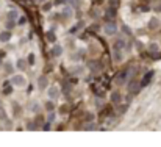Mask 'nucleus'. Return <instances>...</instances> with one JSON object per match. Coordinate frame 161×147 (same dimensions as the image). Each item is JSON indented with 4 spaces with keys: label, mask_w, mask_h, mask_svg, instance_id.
Instances as JSON below:
<instances>
[{
    "label": "nucleus",
    "mask_w": 161,
    "mask_h": 147,
    "mask_svg": "<svg viewBox=\"0 0 161 147\" xmlns=\"http://www.w3.org/2000/svg\"><path fill=\"white\" fill-rule=\"evenodd\" d=\"M94 128H95L94 124H89V125H86V127H85V130H94Z\"/></svg>",
    "instance_id": "72a5a7b5"
},
{
    "label": "nucleus",
    "mask_w": 161,
    "mask_h": 147,
    "mask_svg": "<svg viewBox=\"0 0 161 147\" xmlns=\"http://www.w3.org/2000/svg\"><path fill=\"white\" fill-rule=\"evenodd\" d=\"M47 121H49V122H53V121H55V113H53V111H50V114H49Z\"/></svg>",
    "instance_id": "2f4dec72"
},
{
    "label": "nucleus",
    "mask_w": 161,
    "mask_h": 147,
    "mask_svg": "<svg viewBox=\"0 0 161 147\" xmlns=\"http://www.w3.org/2000/svg\"><path fill=\"white\" fill-rule=\"evenodd\" d=\"M47 95H49V99H50V100H56L60 97V88L58 86L49 88V89H47Z\"/></svg>",
    "instance_id": "20e7f679"
},
{
    "label": "nucleus",
    "mask_w": 161,
    "mask_h": 147,
    "mask_svg": "<svg viewBox=\"0 0 161 147\" xmlns=\"http://www.w3.org/2000/svg\"><path fill=\"white\" fill-rule=\"evenodd\" d=\"M11 84H13V86H17V88H24L27 84V78L22 75V74H16V75L11 78Z\"/></svg>",
    "instance_id": "f257e3e1"
},
{
    "label": "nucleus",
    "mask_w": 161,
    "mask_h": 147,
    "mask_svg": "<svg viewBox=\"0 0 161 147\" xmlns=\"http://www.w3.org/2000/svg\"><path fill=\"white\" fill-rule=\"evenodd\" d=\"M158 44H156V42H150V45H149V50H150V52H153V53H155V52H158Z\"/></svg>",
    "instance_id": "5701e85b"
},
{
    "label": "nucleus",
    "mask_w": 161,
    "mask_h": 147,
    "mask_svg": "<svg viewBox=\"0 0 161 147\" xmlns=\"http://www.w3.org/2000/svg\"><path fill=\"white\" fill-rule=\"evenodd\" d=\"M45 39H47L49 42H55V41H56V34H55V32H53V30H49V32L45 33Z\"/></svg>",
    "instance_id": "dca6fc26"
},
{
    "label": "nucleus",
    "mask_w": 161,
    "mask_h": 147,
    "mask_svg": "<svg viewBox=\"0 0 161 147\" xmlns=\"http://www.w3.org/2000/svg\"><path fill=\"white\" fill-rule=\"evenodd\" d=\"M17 69H21V71H24V69H27V60H24V58H21V60H17Z\"/></svg>",
    "instance_id": "a211bd4d"
},
{
    "label": "nucleus",
    "mask_w": 161,
    "mask_h": 147,
    "mask_svg": "<svg viewBox=\"0 0 161 147\" xmlns=\"http://www.w3.org/2000/svg\"><path fill=\"white\" fill-rule=\"evenodd\" d=\"M61 14H63V17H64V19H71L74 13H72V8H69V6H64L63 11H61Z\"/></svg>",
    "instance_id": "2eb2a0df"
},
{
    "label": "nucleus",
    "mask_w": 161,
    "mask_h": 147,
    "mask_svg": "<svg viewBox=\"0 0 161 147\" xmlns=\"http://www.w3.org/2000/svg\"><path fill=\"white\" fill-rule=\"evenodd\" d=\"M80 58H82V56H80V53H75V55H72V60H74V61L80 60Z\"/></svg>",
    "instance_id": "c9c22d12"
},
{
    "label": "nucleus",
    "mask_w": 161,
    "mask_h": 147,
    "mask_svg": "<svg viewBox=\"0 0 161 147\" xmlns=\"http://www.w3.org/2000/svg\"><path fill=\"white\" fill-rule=\"evenodd\" d=\"M28 63H30V64L34 63V55H33V53H30V55H28Z\"/></svg>",
    "instance_id": "473e14b6"
},
{
    "label": "nucleus",
    "mask_w": 161,
    "mask_h": 147,
    "mask_svg": "<svg viewBox=\"0 0 161 147\" xmlns=\"http://www.w3.org/2000/svg\"><path fill=\"white\" fill-rule=\"evenodd\" d=\"M88 67H89L92 72H99L102 69V64L99 63V61H89V63H88Z\"/></svg>",
    "instance_id": "6e6552de"
},
{
    "label": "nucleus",
    "mask_w": 161,
    "mask_h": 147,
    "mask_svg": "<svg viewBox=\"0 0 161 147\" xmlns=\"http://www.w3.org/2000/svg\"><path fill=\"white\" fill-rule=\"evenodd\" d=\"M158 27H160V21L156 17H152L150 21H149V28L150 30H156Z\"/></svg>",
    "instance_id": "4468645a"
},
{
    "label": "nucleus",
    "mask_w": 161,
    "mask_h": 147,
    "mask_svg": "<svg viewBox=\"0 0 161 147\" xmlns=\"http://www.w3.org/2000/svg\"><path fill=\"white\" fill-rule=\"evenodd\" d=\"M10 39H11V32L5 30V32L0 33V42H8Z\"/></svg>",
    "instance_id": "ddd939ff"
},
{
    "label": "nucleus",
    "mask_w": 161,
    "mask_h": 147,
    "mask_svg": "<svg viewBox=\"0 0 161 147\" xmlns=\"http://www.w3.org/2000/svg\"><path fill=\"white\" fill-rule=\"evenodd\" d=\"M110 100H111V103H114V105H119V103H121V100H122V95L119 94V92H113V94H111V97H110Z\"/></svg>",
    "instance_id": "9b49d317"
},
{
    "label": "nucleus",
    "mask_w": 161,
    "mask_h": 147,
    "mask_svg": "<svg viewBox=\"0 0 161 147\" xmlns=\"http://www.w3.org/2000/svg\"><path fill=\"white\" fill-rule=\"evenodd\" d=\"M6 27H8V28H13V27H14V21H10V19H8V24H6Z\"/></svg>",
    "instance_id": "f704fd0d"
},
{
    "label": "nucleus",
    "mask_w": 161,
    "mask_h": 147,
    "mask_svg": "<svg viewBox=\"0 0 161 147\" xmlns=\"http://www.w3.org/2000/svg\"><path fill=\"white\" fill-rule=\"evenodd\" d=\"M44 106H45V110H47L49 113H50V111H53V110H55V105H53V100H49V102L45 103Z\"/></svg>",
    "instance_id": "412c9836"
},
{
    "label": "nucleus",
    "mask_w": 161,
    "mask_h": 147,
    "mask_svg": "<svg viewBox=\"0 0 161 147\" xmlns=\"http://www.w3.org/2000/svg\"><path fill=\"white\" fill-rule=\"evenodd\" d=\"M13 113L16 114V116L21 114V108H19V103H16V102L13 103Z\"/></svg>",
    "instance_id": "b1692460"
},
{
    "label": "nucleus",
    "mask_w": 161,
    "mask_h": 147,
    "mask_svg": "<svg viewBox=\"0 0 161 147\" xmlns=\"http://www.w3.org/2000/svg\"><path fill=\"white\" fill-rule=\"evenodd\" d=\"M103 32H105L108 36H113V34L117 33V24L114 21H108L105 24V27H103Z\"/></svg>",
    "instance_id": "f03ea898"
},
{
    "label": "nucleus",
    "mask_w": 161,
    "mask_h": 147,
    "mask_svg": "<svg viewBox=\"0 0 161 147\" xmlns=\"http://www.w3.org/2000/svg\"><path fill=\"white\" fill-rule=\"evenodd\" d=\"M36 128H38V124H34V122L27 124V130H36Z\"/></svg>",
    "instance_id": "a878e982"
},
{
    "label": "nucleus",
    "mask_w": 161,
    "mask_h": 147,
    "mask_svg": "<svg viewBox=\"0 0 161 147\" xmlns=\"http://www.w3.org/2000/svg\"><path fill=\"white\" fill-rule=\"evenodd\" d=\"M82 72H83V67H82V66H77V67H72V71H71V74H74V75H75V74H77V75H80Z\"/></svg>",
    "instance_id": "4be33fe9"
},
{
    "label": "nucleus",
    "mask_w": 161,
    "mask_h": 147,
    "mask_svg": "<svg viewBox=\"0 0 161 147\" xmlns=\"http://www.w3.org/2000/svg\"><path fill=\"white\" fill-rule=\"evenodd\" d=\"M127 77H128V71H122V72H119L116 75L114 82H116L117 84H124L125 82H127Z\"/></svg>",
    "instance_id": "39448f33"
},
{
    "label": "nucleus",
    "mask_w": 161,
    "mask_h": 147,
    "mask_svg": "<svg viewBox=\"0 0 161 147\" xmlns=\"http://www.w3.org/2000/svg\"><path fill=\"white\" fill-rule=\"evenodd\" d=\"M127 105H119V108H117V114H124L125 111H127Z\"/></svg>",
    "instance_id": "393cba45"
},
{
    "label": "nucleus",
    "mask_w": 161,
    "mask_h": 147,
    "mask_svg": "<svg viewBox=\"0 0 161 147\" xmlns=\"http://www.w3.org/2000/svg\"><path fill=\"white\" fill-rule=\"evenodd\" d=\"M30 110L34 111V113H38V111H39V108H38V103H36V102H33V103H32V108H30Z\"/></svg>",
    "instance_id": "c85d7f7f"
},
{
    "label": "nucleus",
    "mask_w": 161,
    "mask_h": 147,
    "mask_svg": "<svg viewBox=\"0 0 161 147\" xmlns=\"http://www.w3.org/2000/svg\"><path fill=\"white\" fill-rule=\"evenodd\" d=\"M110 5L113 6V8H117V6H119V0H110Z\"/></svg>",
    "instance_id": "7c9ffc66"
},
{
    "label": "nucleus",
    "mask_w": 161,
    "mask_h": 147,
    "mask_svg": "<svg viewBox=\"0 0 161 147\" xmlns=\"http://www.w3.org/2000/svg\"><path fill=\"white\" fill-rule=\"evenodd\" d=\"M5 72L6 74H13L14 72V66H13V63H5Z\"/></svg>",
    "instance_id": "6ab92c4d"
},
{
    "label": "nucleus",
    "mask_w": 161,
    "mask_h": 147,
    "mask_svg": "<svg viewBox=\"0 0 161 147\" xmlns=\"http://www.w3.org/2000/svg\"><path fill=\"white\" fill-rule=\"evenodd\" d=\"M8 19L10 21H16L17 19V11L16 10H10L8 11Z\"/></svg>",
    "instance_id": "aec40b11"
},
{
    "label": "nucleus",
    "mask_w": 161,
    "mask_h": 147,
    "mask_svg": "<svg viewBox=\"0 0 161 147\" xmlns=\"http://www.w3.org/2000/svg\"><path fill=\"white\" fill-rule=\"evenodd\" d=\"M122 32H124L125 34H130V33H132V30H130L128 25H122Z\"/></svg>",
    "instance_id": "cd10ccee"
},
{
    "label": "nucleus",
    "mask_w": 161,
    "mask_h": 147,
    "mask_svg": "<svg viewBox=\"0 0 161 147\" xmlns=\"http://www.w3.org/2000/svg\"><path fill=\"white\" fill-rule=\"evenodd\" d=\"M155 11H158V13H161V3H158V5L155 6Z\"/></svg>",
    "instance_id": "e433bc0d"
},
{
    "label": "nucleus",
    "mask_w": 161,
    "mask_h": 147,
    "mask_svg": "<svg viewBox=\"0 0 161 147\" xmlns=\"http://www.w3.org/2000/svg\"><path fill=\"white\" fill-rule=\"evenodd\" d=\"M124 49H127V42L124 39H117L113 44V50H124Z\"/></svg>",
    "instance_id": "0eeeda50"
},
{
    "label": "nucleus",
    "mask_w": 161,
    "mask_h": 147,
    "mask_svg": "<svg viewBox=\"0 0 161 147\" xmlns=\"http://www.w3.org/2000/svg\"><path fill=\"white\" fill-rule=\"evenodd\" d=\"M66 111H67V106H63V108H61V113H63V114L66 113Z\"/></svg>",
    "instance_id": "4c0bfd02"
},
{
    "label": "nucleus",
    "mask_w": 161,
    "mask_h": 147,
    "mask_svg": "<svg viewBox=\"0 0 161 147\" xmlns=\"http://www.w3.org/2000/svg\"><path fill=\"white\" fill-rule=\"evenodd\" d=\"M139 89H141V84H139V82H138V80H132V82L127 84V91H128L132 95H136L138 92H139Z\"/></svg>",
    "instance_id": "7ed1b4c3"
},
{
    "label": "nucleus",
    "mask_w": 161,
    "mask_h": 147,
    "mask_svg": "<svg viewBox=\"0 0 161 147\" xmlns=\"http://www.w3.org/2000/svg\"><path fill=\"white\" fill-rule=\"evenodd\" d=\"M114 16H116V8H108L106 10V13H105V19H106V22L111 21V19H114Z\"/></svg>",
    "instance_id": "f8f14e48"
},
{
    "label": "nucleus",
    "mask_w": 161,
    "mask_h": 147,
    "mask_svg": "<svg viewBox=\"0 0 161 147\" xmlns=\"http://www.w3.org/2000/svg\"><path fill=\"white\" fill-rule=\"evenodd\" d=\"M47 84H49V78L45 75H41L39 78H38V88H39V89H45Z\"/></svg>",
    "instance_id": "423d86ee"
},
{
    "label": "nucleus",
    "mask_w": 161,
    "mask_h": 147,
    "mask_svg": "<svg viewBox=\"0 0 161 147\" xmlns=\"http://www.w3.org/2000/svg\"><path fill=\"white\" fill-rule=\"evenodd\" d=\"M122 60H124V56H122V50H113V61H114V63H121Z\"/></svg>",
    "instance_id": "9d476101"
},
{
    "label": "nucleus",
    "mask_w": 161,
    "mask_h": 147,
    "mask_svg": "<svg viewBox=\"0 0 161 147\" xmlns=\"http://www.w3.org/2000/svg\"><path fill=\"white\" fill-rule=\"evenodd\" d=\"M39 2H45V0H39Z\"/></svg>",
    "instance_id": "58836bf2"
},
{
    "label": "nucleus",
    "mask_w": 161,
    "mask_h": 147,
    "mask_svg": "<svg viewBox=\"0 0 161 147\" xmlns=\"http://www.w3.org/2000/svg\"><path fill=\"white\" fill-rule=\"evenodd\" d=\"M86 122H92L94 121V114L92 113H89V114H86V119H85Z\"/></svg>",
    "instance_id": "c756f323"
},
{
    "label": "nucleus",
    "mask_w": 161,
    "mask_h": 147,
    "mask_svg": "<svg viewBox=\"0 0 161 147\" xmlns=\"http://www.w3.org/2000/svg\"><path fill=\"white\" fill-rule=\"evenodd\" d=\"M50 53H52V56H61V53H63V47H61V45H58V44H55V45L52 47Z\"/></svg>",
    "instance_id": "1a4fd4ad"
},
{
    "label": "nucleus",
    "mask_w": 161,
    "mask_h": 147,
    "mask_svg": "<svg viewBox=\"0 0 161 147\" xmlns=\"http://www.w3.org/2000/svg\"><path fill=\"white\" fill-rule=\"evenodd\" d=\"M0 119H2V121L6 119V113H5V110H3V106H0Z\"/></svg>",
    "instance_id": "bb28decb"
},
{
    "label": "nucleus",
    "mask_w": 161,
    "mask_h": 147,
    "mask_svg": "<svg viewBox=\"0 0 161 147\" xmlns=\"http://www.w3.org/2000/svg\"><path fill=\"white\" fill-rule=\"evenodd\" d=\"M152 77H153V72H147V74H145V77L143 78V83H141V84H143V86H147V84L150 83Z\"/></svg>",
    "instance_id": "f3484780"
}]
</instances>
